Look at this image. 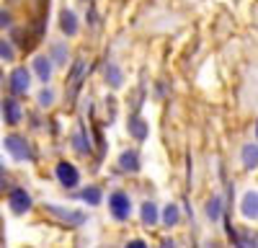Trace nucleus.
Listing matches in <instances>:
<instances>
[{"instance_id": "nucleus-1", "label": "nucleus", "mask_w": 258, "mask_h": 248, "mask_svg": "<svg viewBox=\"0 0 258 248\" xmlns=\"http://www.w3.org/2000/svg\"><path fill=\"white\" fill-rule=\"evenodd\" d=\"M109 207H111V215L116 220H126L129 215H132V202H129V197L124 192H114L109 197Z\"/></svg>"}, {"instance_id": "nucleus-2", "label": "nucleus", "mask_w": 258, "mask_h": 248, "mask_svg": "<svg viewBox=\"0 0 258 248\" xmlns=\"http://www.w3.org/2000/svg\"><path fill=\"white\" fill-rule=\"evenodd\" d=\"M57 178H59V183L64 186V189H73V186H78V181H80L78 168L73 163H57Z\"/></svg>"}, {"instance_id": "nucleus-3", "label": "nucleus", "mask_w": 258, "mask_h": 248, "mask_svg": "<svg viewBox=\"0 0 258 248\" xmlns=\"http://www.w3.org/2000/svg\"><path fill=\"white\" fill-rule=\"evenodd\" d=\"M6 150L16 158V160H26L31 153H29V145H26V140L24 137H16V135H11V137H6Z\"/></svg>"}, {"instance_id": "nucleus-4", "label": "nucleus", "mask_w": 258, "mask_h": 248, "mask_svg": "<svg viewBox=\"0 0 258 248\" xmlns=\"http://www.w3.org/2000/svg\"><path fill=\"white\" fill-rule=\"evenodd\" d=\"M29 86H31L29 70H26V68H16V70L11 73V88H13V93H26Z\"/></svg>"}, {"instance_id": "nucleus-5", "label": "nucleus", "mask_w": 258, "mask_h": 248, "mask_svg": "<svg viewBox=\"0 0 258 248\" xmlns=\"http://www.w3.org/2000/svg\"><path fill=\"white\" fill-rule=\"evenodd\" d=\"M29 207H31V197H29L24 189H13V192H11V210H13L16 215H24Z\"/></svg>"}, {"instance_id": "nucleus-6", "label": "nucleus", "mask_w": 258, "mask_h": 248, "mask_svg": "<svg viewBox=\"0 0 258 248\" xmlns=\"http://www.w3.org/2000/svg\"><path fill=\"white\" fill-rule=\"evenodd\" d=\"M3 116H6V124H18L21 121V106H18L16 98L3 101Z\"/></svg>"}, {"instance_id": "nucleus-7", "label": "nucleus", "mask_w": 258, "mask_h": 248, "mask_svg": "<svg viewBox=\"0 0 258 248\" xmlns=\"http://www.w3.org/2000/svg\"><path fill=\"white\" fill-rule=\"evenodd\" d=\"M59 18H62V21H59L62 31L68 34V36H75V34H78V18H75V13H73V11H62Z\"/></svg>"}, {"instance_id": "nucleus-8", "label": "nucleus", "mask_w": 258, "mask_h": 248, "mask_svg": "<svg viewBox=\"0 0 258 248\" xmlns=\"http://www.w3.org/2000/svg\"><path fill=\"white\" fill-rule=\"evenodd\" d=\"M119 163H121V168H124V171H129V173H137V171H140V158H137V153H135V150L121 153Z\"/></svg>"}, {"instance_id": "nucleus-9", "label": "nucleus", "mask_w": 258, "mask_h": 248, "mask_svg": "<svg viewBox=\"0 0 258 248\" xmlns=\"http://www.w3.org/2000/svg\"><path fill=\"white\" fill-rule=\"evenodd\" d=\"M34 68H36V73H39V80H49V75H52V65H49V57H36L34 59Z\"/></svg>"}, {"instance_id": "nucleus-10", "label": "nucleus", "mask_w": 258, "mask_h": 248, "mask_svg": "<svg viewBox=\"0 0 258 248\" xmlns=\"http://www.w3.org/2000/svg\"><path fill=\"white\" fill-rule=\"evenodd\" d=\"M106 80H109L114 88H121V83H124V75H121V70L114 65V62H109V65H106Z\"/></svg>"}, {"instance_id": "nucleus-11", "label": "nucleus", "mask_w": 258, "mask_h": 248, "mask_svg": "<svg viewBox=\"0 0 258 248\" xmlns=\"http://www.w3.org/2000/svg\"><path fill=\"white\" fill-rule=\"evenodd\" d=\"M47 210H52V212H54V215H59L62 220H70L73 225H80V222L85 220V217H83L80 212H68V210H59V207H52V204L47 207Z\"/></svg>"}, {"instance_id": "nucleus-12", "label": "nucleus", "mask_w": 258, "mask_h": 248, "mask_svg": "<svg viewBox=\"0 0 258 248\" xmlns=\"http://www.w3.org/2000/svg\"><path fill=\"white\" fill-rule=\"evenodd\" d=\"M142 220H145V225H155L158 222V207L153 202L142 204Z\"/></svg>"}, {"instance_id": "nucleus-13", "label": "nucleus", "mask_w": 258, "mask_h": 248, "mask_svg": "<svg viewBox=\"0 0 258 248\" xmlns=\"http://www.w3.org/2000/svg\"><path fill=\"white\" fill-rule=\"evenodd\" d=\"M255 202H258L255 192H248L245 199H243V215L245 217H255Z\"/></svg>"}, {"instance_id": "nucleus-14", "label": "nucleus", "mask_w": 258, "mask_h": 248, "mask_svg": "<svg viewBox=\"0 0 258 248\" xmlns=\"http://www.w3.org/2000/svg\"><path fill=\"white\" fill-rule=\"evenodd\" d=\"M129 132H132L137 140H145L147 137V124L142 119H132V121H129Z\"/></svg>"}, {"instance_id": "nucleus-15", "label": "nucleus", "mask_w": 258, "mask_h": 248, "mask_svg": "<svg viewBox=\"0 0 258 248\" xmlns=\"http://www.w3.org/2000/svg\"><path fill=\"white\" fill-rule=\"evenodd\" d=\"M178 217H181V212H178L176 204H168L165 210H163V222H165V225H176Z\"/></svg>"}, {"instance_id": "nucleus-16", "label": "nucleus", "mask_w": 258, "mask_h": 248, "mask_svg": "<svg viewBox=\"0 0 258 248\" xmlns=\"http://www.w3.org/2000/svg\"><path fill=\"white\" fill-rule=\"evenodd\" d=\"M243 163L245 168H255V142H248L243 148Z\"/></svg>"}, {"instance_id": "nucleus-17", "label": "nucleus", "mask_w": 258, "mask_h": 248, "mask_svg": "<svg viewBox=\"0 0 258 248\" xmlns=\"http://www.w3.org/2000/svg\"><path fill=\"white\" fill-rule=\"evenodd\" d=\"M220 212H222V199H220V197H214V199L207 204V215H209L212 220H217Z\"/></svg>"}, {"instance_id": "nucleus-18", "label": "nucleus", "mask_w": 258, "mask_h": 248, "mask_svg": "<svg viewBox=\"0 0 258 248\" xmlns=\"http://www.w3.org/2000/svg\"><path fill=\"white\" fill-rule=\"evenodd\" d=\"M83 202H88V204H101V189H96V186L85 189V192H83Z\"/></svg>"}, {"instance_id": "nucleus-19", "label": "nucleus", "mask_w": 258, "mask_h": 248, "mask_svg": "<svg viewBox=\"0 0 258 248\" xmlns=\"http://www.w3.org/2000/svg\"><path fill=\"white\" fill-rule=\"evenodd\" d=\"M0 57H3V59H13L16 57L13 47L8 44V41H3V39H0Z\"/></svg>"}, {"instance_id": "nucleus-20", "label": "nucleus", "mask_w": 258, "mask_h": 248, "mask_svg": "<svg viewBox=\"0 0 258 248\" xmlns=\"http://www.w3.org/2000/svg\"><path fill=\"white\" fill-rule=\"evenodd\" d=\"M52 98H54V93H52V91H41V93H39V103H41V106H49Z\"/></svg>"}, {"instance_id": "nucleus-21", "label": "nucleus", "mask_w": 258, "mask_h": 248, "mask_svg": "<svg viewBox=\"0 0 258 248\" xmlns=\"http://www.w3.org/2000/svg\"><path fill=\"white\" fill-rule=\"evenodd\" d=\"M6 26H11V13L0 11V29H6Z\"/></svg>"}]
</instances>
